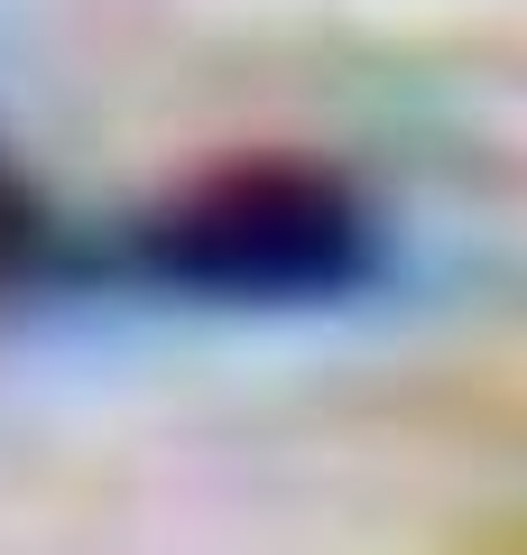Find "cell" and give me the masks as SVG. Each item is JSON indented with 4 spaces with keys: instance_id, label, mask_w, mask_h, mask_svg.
<instances>
[{
    "instance_id": "6da1fadb",
    "label": "cell",
    "mask_w": 527,
    "mask_h": 555,
    "mask_svg": "<svg viewBox=\"0 0 527 555\" xmlns=\"http://www.w3.org/2000/svg\"><path fill=\"white\" fill-rule=\"evenodd\" d=\"M157 269L214 297H333L380 269V232L314 177H232L157 232Z\"/></svg>"
}]
</instances>
